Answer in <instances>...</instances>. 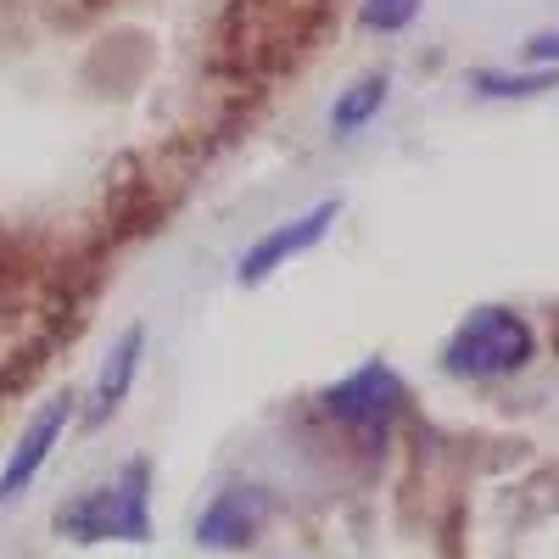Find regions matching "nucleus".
Instances as JSON below:
<instances>
[{"mask_svg":"<svg viewBox=\"0 0 559 559\" xmlns=\"http://www.w3.org/2000/svg\"><path fill=\"white\" fill-rule=\"evenodd\" d=\"M51 526L68 543H152V464L129 459L118 476L73 492Z\"/></svg>","mask_w":559,"mask_h":559,"instance_id":"f257e3e1","label":"nucleus"},{"mask_svg":"<svg viewBox=\"0 0 559 559\" xmlns=\"http://www.w3.org/2000/svg\"><path fill=\"white\" fill-rule=\"evenodd\" d=\"M532 353H537L532 319L503 302H481L448 331L442 369L453 381H503V376H521Z\"/></svg>","mask_w":559,"mask_h":559,"instance_id":"f03ea898","label":"nucleus"},{"mask_svg":"<svg viewBox=\"0 0 559 559\" xmlns=\"http://www.w3.org/2000/svg\"><path fill=\"white\" fill-rule=\"evenodd\" d=\"M319 403L347 437H358V448H386L392 426L408 408V386L386 358H369V364L353 369V376H342Z\"/></svg>","mask_w":559,"mask_h":559,"instance_id":"7ed1b4c3","label":"nucleus"},{"mask_svg":"<svg viewBox=\"0 0 559 559\" xmlns=\"http://www.w3.org/2000/svg\"><path fill=\"white\" fill-rule=\"evenodd\" d=\"M336 218H342V202H336V197H324V202L302 207L297 218L274 224L269 236H258V241L236 258V280H241V286H263V280H269L274 269H286L292 258L313 252L324 236H331V224H336Z\"/></svg>","mask_w":559,"mask_h":559,"instance_id":"20e7f679","label":"nucleus"},{"mask_svg":"<svg viewBox=\"0 0 559 559\" xmlns=\"http://www.w3.org/2000/svg\"><path fill=\"white\" fill-rule=\"evenodd\" d=\"M79 419V397L73 392H57L51 403H39V414L28 419V431L17 437V448L7 453V464H0V509H12L45 471V459L57 453L62 431Z\"/></svg>","mask_w":559,"mask_h":559,"instance_id":"39448f33","label":"nucleus"},{"mask_svg":"<svg viewBox=\"0 0 559 559\" xmlns=\"http://www.w3.org/2000/svg\"><path fill=\"white\" fill-rule=\"evenodd\" d=\"M269 515H274L269 487H258V481H229V487H218L213 503L202 509L197 543L213 548V554H236V548H247V543L269 526Z\"/></svg>","mask_w":559,"mask_h":559,"instance_id":"423d86ee","label":"nucleus"},{"mask_svg":"<svg viewBox=\"0 0 559 559\" xmlns=\"http://www.w3.org/2000/svg\"><path fill=\"white\" fill-rule=\"evenodd\" d=\"M140 353H146V331L129 324V331L107 347L102 369H96V386H90V408H84V426H107V419L123 408L134 376H140Z\"/></svg>","mask_w":559,"mask_h":559,"instance_id":"0eeeda50","label":"nucleus"},{"mask_svg":"<svg viewBox=\"0 0 559 559\" xmlns=\"http://www.w3.org/2000/svg\"><path fill=\"white\" fill-rule=\"evenodd\" d=\"M386 90H392L386 73H364V79H353L342 96H336V107H331V129H336V134H358L369 118H381Z\"/></svg>","mask_w":559,"mask_h":559,"instance_id":"6e6552de","label":"nucleus"},{"mask_svg":"<svg viewBox=\"0 0 559 559\" xmlns=\"http://www.w3.org/2000/svg\"><path fill=\"white\" fill-rule=\"evenodd\" d=\"M471 84L481 90V96H492V102H526V96H543V90L559 84V68H537V73H498V68H481Z\"/></svg>","mask_w":559,"mask_h":559,"instance_id":"1a4fd4ad","label":"nucleus"},{"mask_svg":"<svg viewBox=\"0 0 559 559\" xmlns=\"http://www.w3.org/2000/svg\"><path fill=\"white\" fill-rule=\"evenodd\" d=\"M419 7H426V0H364L358 23H364L369 34H403V28L419 17Z\"/></svg>","mask_w":559,"mask_h":559,"instance_id":"9d476101","label":"nucleus"},{"mask_svg":"<svg viewBox=\"0 0 559 559\" xmlns=\"http://www.w3.org/2000/svg\"><path fill=\"white\" fill-rule=\"evenodd\" d=\"M526 57H532L537 68H559V28L532 34V39H526Z\"/></svg>","mask_w":559,"mask_h":559,"instance_id":"9b49d317","label":"nucleus"}]
</instances>
